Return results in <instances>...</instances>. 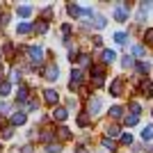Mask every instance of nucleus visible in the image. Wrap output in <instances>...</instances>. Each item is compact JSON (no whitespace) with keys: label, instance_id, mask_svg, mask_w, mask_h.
Returning a JSON list of instances; mask_svg holds the SVG:
<instances>
[{"label":"nucleus","instance_id":"30","mask_svg":"<svg viewBox=\"0 0 153 153\" xmlns=\"http://www.w3.org/2000/svg\"><path fill=\"white\" fill-rule=\"evenodd\" d=\"M59 149H62L59 144H48V146H46V151H48V153H59Z\"/></svg>","mask_w":153,"mask_h":153},{"label":"nucleus","instance_id":"17","mask_svg":"<svg viewBox=\"0 0 153 153\" xmlns=\"http://www.w3.org/2000/svg\"><path fill=\"white\" fill-rule=\"evenodd\" d=\"M105 133H108V137H119L121 130H119V126H108V128H105Z\"/></svg>","mask_w":153,"mask_h":153},{"label":"nucleus","instance_id":"29","mask_svg":"<svg viewBox=\"0 0 153 153\" xmlns=\"http://www.w3.org/2000/svg\"><path fill=\"white\" fill-rule=\"evenodd\" d=\"M94 27H96V30L105 27V19H103V16H96V21H94Z\"/></svg>","mask_w":153,"mask_h":153},{"label":"nucleus","instance_id":"21","mask_svg":"<svg viewBox=\"0 0 153 153\" xmlns=\"http://www.w3.org/2000/svg\"><path fill=\"white\" fill-rule=\"evenodd\" d=\"M30 30H34V25H30V23H21V25L16 27L19 34H25V32H30Z\"/></svg>","mask_w":153,"mask_h":153},{"label":"nucleus","instance_id":"36","mask_svg":"<svg viewBox=\"0 0 153 153\" xmlns=\"http://www.w3.org/2000/svg\"><path fill=\"white\" fill-rule=\"evenodd\" d=\"M121 144H133V137H130V135H121Z\"/></svg>","mask_w":153,"mask_h":153},{"label":"nucleus","instance_id":"16","mask_svg":"<svg viewBox=\"0 0 153 153\" xmlns=\"http://www.w3.org/2000/svg\"><path fill=\"white\" fill-rule=\"evenodd\" d=\"M57 137H59V140H69V137H71V130L66 126H59L57 128Z\"/></svg>","mask_w":153,"mask_h":153},{"label":"nucleus","instance_id":"24","mask_svg":"<svg viewBox=\"0 0 153 153\" xmlns=\"http://www.w3.org/2000/svg\"><path fill=\"white\" fill-rule=\"evenodd\" d=\"M123 121H126V126H135V123L140 121V117H137V114H128Z\"/></svg>","mask_w":153,"mask_h":153},{"label":"nucleus","instance_id":"38","mask_svg":"<svg viewBox=\"0 0 153 153\" xmlns=\"http://www.w3.org/2000/svg\"><path fill=\"white\" fill-rule=\"evenodd\" d=\"M144 39H146L149 44H153V30H146V34H144Z\"/></svg>","mask_w":153,"mask_h":153},{"label":"nucleus","instance_id":"26","mask_svg":"<svg viewBox=\"0 0 153 153\" xmlns=\"http://www.w3.org/2000/svg\"><path fill=\"white\" fill-rule=\"evenodd\" d=\"M114 41H117V44H126V41H128V34H123V32H117V34H114Z\"/></svg>","mask_w":153,"mask_h":153},{"label":"nucleus","instance_id":"2","mask_svg":"<svg viewBox=\"0 0 153 153\" xmlns=\"http://www.w3.org/2000/svg\"><path fill=\"white\" fill-rule=\"evenodd\" d=\"M114 19L119 21V23H123V21L128 19V5H123V2H119V5L114 7Z\"/></svg>","mask_w":153,"mask_h":153},{"label":"nucleus","instance_id":"15","mask_svg":"<svg viewBox=\"0 0 153 153\" xmlns=\"http://www.w3.org/2000/svg\"><path fill=\"white\" fill-rule=\"evenodd\" d=\"M66 117H69V112L64 108H55V119L57 121H66Z\"/></svg>","mask_w":153,"mask_h":153},{"label":"nucleus","instance_id":"11","mask_svg":"<svg viewBox=\"0 0 153 153\" xmlns=\"http://www.w3.org/2000/svg\"><path fill=\"white\" fill-rule=\"evenodd\" d=\"M66 12H69V16H73V19H78V16H82V9L76 5V2H71V5H66Z\"/></svg>","mask_w":153,"mask_h":153},{"label":"nucleus","instance_id":"1","mask_svg":"<svg viewBox=\"0 0 153 153\" xmlns=\"http://www.w3.org/2000/svg\"><path fill=\"white\" fill-rule=\"evenodd\" d=\"M27 57H30V64L32 66H39V64H41V48H39V46H30V48H27Z\"/></svg>","mask_w":153,"mask_h":153},{"label":"nucleus","instance_id":"4","mask_svg":"<svg viewBox=\"0 0 153 153\" xmlns=\"http://www.w3.org/2000/svg\"><path fill=\"white\" fill-rule=\"evenodd\" d=\"M80 82H82V71H80V69H73V71H71V82H69V87H71V89H76Z\"/></svg>","mask_w":153,"mask_h":153},{"label":"nucleus","instance_id":"5","mask_svg":"<svg viewBox=\"0 0 153 153\" xmlns=\"http://www.w3.org/2000/svg\"><path fill=\"white\" fill-rule=\"evenodd\" d=\"M101 98H98V96H94V98H89V101H87V112H91V114H96V112H98V110H101Z\"/></svg>","mask_w":153,"mask_h":153},{"label":"nucleus","instance_id":"35","mask_svg":"<svg viewBox=\"0 0 153 153\" xmlns=\"http://www.w3.org/2000/svg\"><path fill=\"white\" fill-rule=\"evenodd\" d=\"M12 128H2V140H9V137H12Z\"/></svg>","mask_w":153,"mask_h":153},{"label":"nucleus","instance_id":"13","mask_svg":"<svg viewBox=\"0 0 153 153\" xmlns=\"http://www.w3.org/2000/svg\"><path fill=\"white\" fill-rule=\"evenodd\" d=\"M12 123L14 126H23V123H25V114H23V112H14L12 114Z\"/></svg>","mask_w":153,"mask_h":153},{"label":"nucleus","instance_id":"31","mask_svg":"<svg viewBox=\"0 0 153 153\" xmlns=\"http://www.w3.org/2000/svg\"><path fill=\"white\" fill-rule=\"evenodd\" d=\"M103 149H108V151H114V144H112V142L105 137V140H103Z\"/></svg>","mask_w":153,"mask_h":153},{"label":"nucleus","instance_id":"8","mask_svg":"<svg viewBox=\"0 0 153 153\" xmlns=\"http://www.w3.org/2000/svg\"><path fill=\"white\" fill-rule=\"evenodd\" d=\"M16 101H21V103L30 101V89H27L25 85H21V87H19V91H16Z\"/></svg>","mask_w":153,"mask_h":153},{"label":"nucleus","instance_id":"28","mask_svg":"<svg viewBox=\"0 0 153 153\" xmlns=\"http://www.w3.org/2000/svg\"><path fill=\"white\" fill-rule=\"evenodd\" d=\"M140 103H137V101H133V103H130V114H137V117H140Z\"/></svg>","mask_w":153,"mask_h":153},{"label":"nucleus","instance_id":"46","mask_svg":"<svg viewBox=\"0 0 153 153\" xmlns=\"http://www.w3.org/2000/svg\"><path fill=\"white\" fill-rule=\"evenodd\" d=\"M0 151H2V146H0Z\"/></svg>","mask_w":153,"mask_h":153},{"label":"nucleus","instance_id":"41","mask_svg":"<svg viewBox=\"0 0 153 153\" xmlns=\"http://www.w3.org/2000/svg\"><path fill=\"white\" fill-rule=\"evenodd\" d=\"M14 53V46L12 44H5V55H12Z\"/></svg>","mask_w":153,"mask_h":153},{"label":"nucleus","instance_id":"39","mask_svg":"<svg viewBox=\"0 0 153 153\" xmlns=\"http://www.w3.org/2000/svg\"><path fill=\"white\" fill-rule=\"evenodd\" d=\"M51 14H53V9H51V7H46L44 12H41V16H44V19H51Z\"/></svg>","mask_w":153,"mask_h":153},{"label":"nucleus","instance_id":"19","mask_svg":"<svg viewBox=\"0 0 153 153\" xmlns=\"http://www.w3.org/2000/svg\"><path fill=\"white\" fill-rule=\"evenodd\" d=\"M121 114H123V110L119 108V105H114V108H110V117H112V119H121Z\"/></svg>","mask_w":153,"mask_h":153},{"label":"nucleus","instance_id":"33","mask_svg":"<svg viewBox=\"0 0 153 153\" xmlns=\"http://www.w3.org/2000/svg\"><path fill=\"white\" fill-rule=\"evenodd\" d=\"M69 32H71V25H69V23H64V25H62V34H64V41H66V37H69Z\"/></svg>","mask_w":153,"mask_h":153},{"label":"nucleus","instance_id":"32","mask_svg":"<svg viewBox=\"0 0 153 153\" xmlns=\"http://www.w3.org/2000/svg\"><path fill=\"white\" fill-rule=\"evenodd\" d=\"M19 80H21V71L14 69V71H12V82H19Z\"/></svg>","mask_w":153,"mask_h":153},{"label":"nucleus","instance_id":"23","mask_svg":"<svg viewBox=\"0 0 153 153\" xmlns=\"http://www.w3.org/2000/svg\"><path fill=\"white\" fill-rule=\"evenodd\" d=\"M142 140H153V126H146L142 130Z\"/></svg>","mask_w":153,"mask_h":153},{"label":"nucleus","instance_id":"6","mask_svg":"<svg viewBox=\"0 0 153 153\" xmlns=\"http://www.w3.org/2000/svg\"><path fill=\"white\" fill-rule=\"evenodd\" d=\"M121 91H123V78H117L114 82L110 85V94L112 96H121Z\"/></svg>","mask_w":153,"mask_h":153},{"label":"nucleus","instance_id":"45","mask_svg":"<svg viewBox=\"0 0 153 153\" xmlns=\"http://www.w3.org/2000/svg\"><path fill=\"white\" fill-rule=\"evenodd\" d=\"M2 71H5V69H2V64H0V76H2Z\"/></svg>","mask_w":153,"mask_h":153},{"label":"nucleus","instance_id":"18","mask_svg":"<svg viewBox=\"0 0 153 153\" xmlns=\"http://www.w3.org/2000/svg\"><path fill=\"white\" fill-rule=\"evenodd\" d=\"M101 59H103V62H105V64H110V62H112V59H114V51H110V48H108V51H103Z\"/></svg>","mask_w":153,"mask_h":153},{"label":"nucleus","instance_id":"22","mask_svg":"<svg viewBox=\"0 0 153 153\" xmlns=\"http://www.w3.org/2000/svg\"><path fill=\"white\" fill-rule=\"evenodd\" d=\"M78 62H80V66H89V64H91V59H89V55L80 53V55H78Z\"/></svg>","mask_w":153,"mask_h":153},{"label":"nucleus","instance_id":"14","mask_svg":"<svg viewBox=\"0 0 153 153\" xmlns=\"http://www.w3.org/2000/svg\"><path fill=\"white\" fill-rule=\"evenodd\" d=\"M16 14H19V16H23V19H27V16L32 14V7H30V5H21V7H16Z\"/></svg>","mask_w":153,"mask_h":153},{"label":"nucleus","instance_id":"34","mask_svg":"<svg viewBox=\"0 0 153 153\" xmlns=\"http://www.w3.org/2000/svg\"><path fill=\"white\" fill-rule=\"evenodd\" d=\"M137 71H140V73H146V71H149V64L146 62H140V64H137Z\"/></svg>","mask_w":153,"mask_h":153},{"label":"nucleus","instance_id":"20","mask_svg":"<svg viewBox=\"0 0 153 153\" xmlns=\"http://www.w3.org/2000/svg\"><path fill=\"white\" fill-rule=\"evenodd\" d=\"M46 30H48V21H39L37 25H34V32H39V34H44Z\"/></svg>","mask_w":153,"mask_h":153},{"label":"nucleus","instance_id":"12","mask_svg":"<svg viewBox=\"0 0 153 153\" xmlns=\"http://www.w3.org/2000/svg\"><path fill=\"white\" fill-rule=\"evenodd\" d=\"M12 91V80H0V96H9Z\"/></svg>","mask_w":153,"mask_h":153},{"label":"nucleus","instance_id":"3","mask_svg":"<svg viewBox=\"0 0 153 153\" xmlns=\"http://www.w3.org/2000/svg\"><path fill=\"white\" fill-rule=\"evenodd\" d=\"M103 76H105L103 66H94V69H91V80H94L96 87H101V85H103Z\"/></svg>","mask_w":153,"mask_h":153},{"label":"nucleus","instance_id":"27","mask_svg":"<svg viewBox=\"0 0 153 153\" xmlns=\"http://www.w3.org/2000/svg\"><path fill=\"white\" fill-rule=\"evenodd\" d=\"M87 123H89V117H87V114L78 117V126H80V128H87Z\"/></svg>","mask_w":153,"mask_h":153},{"label":"nucleus","instance_id":"42","mask_svg":"<svg viewBox=\"0 0 153 153\" xmlns=\"http://www.w3.org/2000/svg\"><path fill=\"white\" fill-rule=\"evenodd\" d=\"M21 153H34V149H32V146H23V149H21Z\"/></svg>","mask_w":153,"mask_h":153},{"label":"nucleus","instance_id":"43","mask_svg":"<svg viewBox=\"0 0 153 153\" xmlns=\"http://www.w3.org/2000/svg\"><path fill=\"white\" fill-rule=\"evenodd\" d=\"M94 46H103V39L101 37H94Z\"/></svg>","mask_w":153,"mask_h":153},{"label":"nucleus","instance_id":"7","mask_svg":"<svg viewBox=\"0 0 153 153\" xmlns=\"http://www.w3.org/2000/svg\"><path fill=\"white\" fill-rule=\"evenodd\" d=\"M44 101L53 105V103H57V101H59V94H57L55 89H46V91H44Z\"/></svg>","mask_w":153,"mask_h":153},{"label":"nucleus","instance_id":"25","mask_svg":"<svg viewBox=\"0 0 153 153\" xmlns=\"http://www.w3.org/2000/svg\"><path fill=\"white\" fill-rule=\"evenodd\" d=\"M133 53H135V57H144V55H146V51H144V46H135V48H133Z\"/></svg>","mask_w":153,"mask_h":153},{"label":"nucleus","instance_id":"10","mask_svg":"<svg viewBox=\"0 0 153 153\" xmlns=\"http://www.w3.org/2000/svg\"><path fill=\"white\" fill-rule=\"evenodd\" d=\"M140 89H142V94H144V96H153V85H151V80H142V82H140Z\"/></svg>","mask_w":153,"mask_h":153},{"label":"nucleus","instance_id":"44","mask_svg":"<svg viewBox=\"0 0 153 153\" xmlns=\"http://www.w3.org/2000/svg\"><path fill=\"white\" fill-rule=\"evenodd\" d=\"M76 153H89V151H87V149H85V146H82V144H80V146H78V149H76Z\"/></svg>","mask_w":153,"mask_h":153},{"label":"nucleus","instance_id":"37","mask_svg":"<svg viewBox=\"0 0 153 153\" xmlns=\"http://www.w3.org/2000/svg\"><path fill=\"white\" fill-rule=\"evenodd\" d=\"M121 64H123V69H126V66H133V57H123Z\"/></svg>","mask_w":153,"mask_h":153},{"label":"nucleus","instance_id":"9","mask_svg":"<svg viewBox=\"0 0 153 153\" xmlns=\"http://www.w3.org/2000/svg\"><path fill=\"white\" fill-rule=\"evenodd\" d=\"M44 78H46V80H57V78H59L57 66H48V69L44 71Z\"/></svg>","mask_w":153,"mask_h":153},{"label":"nucleus","instance_id":"40","mask_svg":"<svg viewBox=\"0 0 153 153\" xmlns=\"http://www.w3.org/2000/svg\"><path fill=\"white\" fill-rule=\"evenodd\" d=\"M27 110H37V101H34V98L27 101Z\"/></svg>","mask_w":153,"mask_h":153}]
</instances>
